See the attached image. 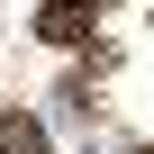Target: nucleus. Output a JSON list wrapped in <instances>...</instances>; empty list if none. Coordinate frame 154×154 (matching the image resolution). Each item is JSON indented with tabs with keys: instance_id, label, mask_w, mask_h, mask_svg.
Masks as SVG:
<instances>
[{
	"instance_id": "nucleus-1",
	"label": "nucleus",
	"mask_w": 154,
	"mask_h": 154,
	"mask_svg": "<svg viewBox=\"0 0 154 154\" xmlns=\"http://www.w3.org/2000/svg\"><path fill=\"white\" fill-rule=\"evenodd\" d=\"M91 18H100V9H82V0H45L36 36H45V45H91Z\"/></svg>"
},
{
	"instance_id": "nucleus-2",
	"label": "nucleus",
	"mask_w": 154,
	"mask_h": 154,
	"mask_svg": "<svg viewBox=\"0 0 154 154\" xmlns=\"http://www.w3.org/2000/svg\"><path fill=\"white\" fill-rule=\"evenodd\" d=\"M0 154H45V127L27 109H9V118H0Z\"/></svg>"
},
{
	"instance_id": "nucleus-3",
	"label": "nucleus",
	"mask_w": 154,
	"mask_h": 154,
	"mask_svg": "<svg viewBox=\"0 0 154 154\" xmlns=\"http://www.w3.org/2000/svg\"><path fill=\"white\" fill-rule=\"evenodd\" d=\"M82 9H100V0H82Z\"/></svg>"
}]
</instances>
